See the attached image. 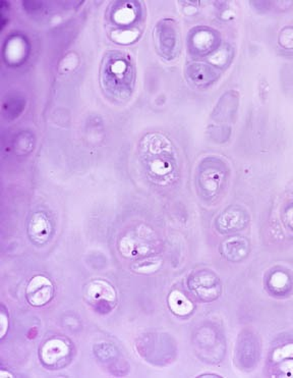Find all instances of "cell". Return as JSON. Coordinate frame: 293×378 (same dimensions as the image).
<instances>
[{"label":"cell","instance_id":"6da1fadb","mask_svg":"<svg viewBox=\"0 0 293 378\" xmlns=\"http://www.w3.org/2000/svg\"><path fill=\"white\" fill-rule=\"evenodd\" d=\"M228 169L221 159L210 157L202 161L196 172V187L201 196L213 199L227 185Z\"/></svg>","mask_w":293,"mask_h":378},{"label":"cell","instance_id":"7a4b0ae2","mask_svg":"<svg viewBox=\"0 0 293 378\" xmlns=\"http://www.w3.org/2000/svg\"><path fill=\"white\" fill-rule=\"evenodd\" d=\"M238 105H240V96L236 91H227L221 98L218 104L215 106L214 110L211 113L210 125L211 131L209 133L212 138H216L220 133L219 142H225L229 138L231 133L230 126L235 121L238 115Z\"/></svg>","mask_w":293,"mask_h":378},{"label":"cell","instance_id":"3957f363","mask_svg":"<svg viewBox=\"0 0 293 378\" xmlns=\"http://www.w3.org/2000/svg\"><path fill=\"white\" fill-rule=\"evenodd\" d=\"M186 283L190 293L205 303L215 301L221 296V281L212 270H194L188 275Z\"/></svg>","mask_w":293,"mask_h":378},{"label":"cell","instance_id":"277c9868","mask_svg":"<svg viewBox=\"0 0 293 378\" xmlns=\"http://www.w3.org/2000/svg\"><path fill=\"white\" fill-rule=\"evenodd\" d=\"M194 346L198 354L202 355L203 360L207 362H221L225 355V343L223 337L214 327H204L199 329L194 337Z\"/></svg>","mask_w":293,"mask_h":378},{"label":"cell","instance_id":"5b68a950","mask_svg":"<svg viewBox=\"0 0 293 378\" xmlns=\"http://www.w3.org/2000/svg\"><path fill=\"white\" fill-rule=\"evenodd\" d=\"M84 296L87 303L98 312H110L116 305V291L104 279L90 281L84 290Z\"/></svg>","mask_w":293,"mask_h":378},{"label":"cell","instance_id":"8992f818","mask_svg":"<svg viewBox=\"0 0 293 378\" xmlns=\"http://www.w3.org/2000/svg\"><path fill=\"white\" fill-rule=\"evenodd\" d=\"M157 51L166 60H173L179 54V31L177 23L170 19L161 20L154 31Z\"/></svg>","mask_w":293,"mask_h":378},{"label":"cell","instance_id":"52a82bcc","mask_svg":"<svg viewBox=\"0 0 293 378\" xmlns=\"http://www.w3.org/2000/svg\"><path fill=\"white\" fill-rule=\"evenodd\" d=\"M261 343L256 333L251 329L242 331L235 348V360L240 368L254 370L261 358Z\"/></svg>","mask_w":293,"mask_h":378},{"label":"cell","instance_id":"ba28073f","mask_svg":"<svg viewBox=\"0 0 293 378\" xmlns=\"http://www.w3.org/2000/svg\"><path fill=\"white\" fill-rule=\"evenodd\" d=\"M250 214L242 206L226 208L215 220V226L222 234L240 232L250 224Z\"/></svg>","mask_w":293,"mask_h":378},{"label":"cell","instance_id":"9c48e42d","mask_svg":"<svg viewBox=\"0 0 293 378\" xmlns=\"http://www.w3.org/2000/svg\"><path fill=\"white\" fill-rule=\"evenodd\" d=\"M53 295V283L44 275H35L27 285V301L34 307H42L49 303Z\"/></svg>","mask_w":293,"mask_h":378},{"label":"cell","instance_id":"30bf717a","mask_svg":"<svg viewBox=\"0 0 293 378\" xmlns=\"http://www.w3.org/2000/svg\"><path fill=\"white\" fill-rule=\"evenodd\" d=\"M251 250L250 241L244 237H232L224 241L220 247L223 257L232 263L244 261L250 255Z\"/></svg>","mask_w":293,"mask_h":378},{"label":"cell","instance_id":"8fae6325","mask_svg":"<svg viewBox=\"0 0 293 378\" xmlns=\"http://www.w3.org/2000/svg\"><path fill=\"white\" fill-rule=\"evenodd\" d=\"M266 287L272 295L285 297L293 292V275L283 270H275L268 274Z\"/></svg>","mask_w":293,"mask_h":378},{"label":"cell","instance_id":"7c38bea8","mask_svg":"<svg viewBox=\"0 0 293 378\" xmlns=\"http://www.w3.org/2000/svg\"><path fill=\"white\" fill-rule=\"evenodd\" d=\"M51 231V224L46 214L36 212L31 216L28 224V236L33 243L43 245L49 240Z\"/></svg>","mask_w":293,"mask_h":378},{"label":"cell","instance_id":"4fadbf2b","mask_svg":"<svg viewBox=\"0 0 293 378\" xmlns=\"http://www.w3.org/2000/svg\"><path fill=\"white\" fill-rule=\"evenodd\" d=\"M70 354V346L60 339L46 342L40 350V357L48 366H53Z\"/></svg>","mask_w":293,"mask_h":378},{"label":"cell","instance_id":"5bb4252c","mask_svg":"<svg viewBox=\"0 0 293 378\" xmlns=\"http://www.w3.org/2000/svg\"><path fill=\"white\" fill-rule=\"evenodd\" d=\"M219 75L216 69L200 62L190 64L188 68V79L196 86L210 85L218 79Z\"/></svg>","mask_w":293,"mask_h":378},{"label":"cell","instance_id":"9a60e30c","mask_svg":"<svg viewBox=\"0 0 293 378\" xmlns=\"http://www.w3.org/2000/svg\"><path fill=\"white\" fill-rule=\"evenodd\" d=\"M168 306L169 309L171 310L173 314L181 317L192 314V311L194 309V306L192 303V301L184 294L177 291V290L169 294Z\"/></svg>","mask_w":293,"mask_h":378},{"label":"cell","instance_id":"2e32d148","mask_svg":"<svg viewBox=\"0 0 293 378\" xmlns=\"http://www.w3.org/2000/svg\"><path fill=\"white\" fill-rule=\"evenodd\" d=\"M162 263V259L160 257H148L135 262L131 265V270L138 274H152V272H157Z\"/></svg>","mask_w":293,"mask_h":378},{"label":"cell","instance_id":"e0dca14e","mask_svg":"<svg viewBox=\"0 0 293 378\" xmlns=\"http://www.w3.org/2000/svg\"><path fill=\"white\" fill-rule=\"evenodd\" d=\"M0 322H1V338L5 335L6 331L8 329V318L4 312H1V316H0Z\"/></svg>","mask_w":293,"mask_h":378},{"label":"cell","instance_id":"ac0fdd59","mask_svg":"<svg viewBox=\"0 0 293 378\" xmlns=\"http://www.w3.org/2000/svg\"><path fill=\"white\" fill-rule=\"evenodd\" d=\"M285 220L288 226L293 230V205L288 208L285 211Z\"/></svg>","mask_w":293,"mask_h":378},{"label":"cell","instance_id":"d6986e66","mask_svg":"<svg viewBox=\"0 0 293 378\" xmlns=\"http://www.w3.org/2000/svg\"><path fill=\"white\" fill-rule=\"evenodd\" d=\"M0 377H12V375H10V373H5V371L2 370L1 373H0Z\"/></svg>","mask_w":293,"mask_h":378},{"label":"cell","instance_id":"ffe728a7","mask_svg":"<svg viewBox=\"0 0 293 378\" xmlns=\"http://www.w3.org/2000/svg\"><path fill=\"white\" fill-rule=\"evenodd\" d=\"M219 377V375H200V377Z\"/></svg>","mask_w":293,"mask_h":378}]
</instances>
